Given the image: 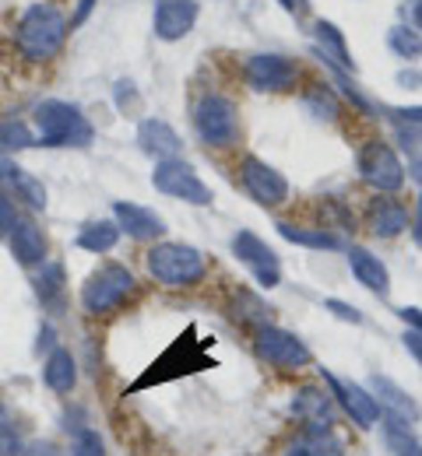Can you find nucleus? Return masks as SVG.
<instances>
[{
    "instance_id": "f257e3e1",
    "label": "nucleus",
    "mask_w": 422,
    "mask_h": 456,
    "mask_svg": "<svg viewBox=\"0 0 422 456\" xmlns=\"http://www.w3.org/2000/svg\"><path fill=\"white\" fill-rule=\"evenodd\" d=\"M67 36H70V18L61 7L36 0L25 7L21 21L14 28V46L29 63H46L63 50Z\"/></svg>"
},
{
    "instance_id": "f03ea898",
    "label": "nucleus",
    "mask_w": 422,
    "mask_h": 456,
    "mask_svg": "<svg viewBox=\"0 0 422 456\" xmlns=\"http://www.w3.org/2000/svg\"><path fill=\"white\" fill-rule=\"evenodd\" d=\"M32 116H36L43 148H88L95 137V126L81 113V106L67 99H43Z\"/></svg>"
},
{
    "instance_id": "7ed1b4c3",
    "label": "nucleus",
    "mask_w": 422,
    "mask_h": 456,
    "mask_svg": "<svg viewBox=\"0 0 422 456\" xmlns=\"http://www.w3.org/2000/svg\"><path fill=\"white\" fill-rule=\"evenodd\" d=\"M145 264H148V274L166 288H194L201 285L204 274H208L204 253L186 246V242H159V246H152Z\"/></svg>"
},
{
    "instance_id": "20e7f679",
    "label": "nucleus",
    "mask_w": 422,
    "mask_h": 456,
    "mask_svg": "<svg viewBox=\"0 0 422 456\" xmlns=\"http://www.w3.org/2000/svg\"><path fill=\"white\" fill-rule=\"evenodd\" d=\"M194 130L208 148H233L240 141V110L219 92H204L194 102Z\"/></svg>"
},
{
    "instance_id": "39448f33",
    "label": "nucleus",
    "mask_w": 422,
    "mask_h": 456,
    "mask_svg": "<svg viewBox=\"0 0 422 456\" xmlns=\"http://www.w3.org/2000/svg\"><path fill=\"white\" fill-rule=\"evenodd\" d=\"M130 291H134V274L123 264H103L81 285V309L88 316H106L117 305H123V298Z\"/></svg>"
},
{
    "instance_id": "423d86ee",
    "label": "nucleus",
    "mask_w": 422,
    "mask_h": 456,
    "mask_svg": "<svg viewBox=\"0 0 422 456\" xmlns=\"http://www.w3.org/2000/svg\"><path fill=\"white\" fill-rule=\"evenodd\" d=\"M356 166H360V179L366 186H373L376 193H398L405 186V179H409L398 151L380 137L362 144L360 155H356Z\"/></svg>"
},
{
    "instance_id": "0eeeda50",
    "label": "nucleus",
    "mask_w": 422,
    "mask_h": 456,
    "mask_svg": "<svg viewBox=\"0 0 422 456\" xmlns=\"http://www.w3.org/2000/svg\"><path fill=\"white\" fill-rule=\"evenodd\" d=\"M152 186L173 200H183V204H194V208H208L215 200L211 186L197 175V169L183 159H166V162H155V172H152Z\"/></svg>"
},
{
    "instance_id": "6e6552de",
    "label": "nucleus",
    "mask_w": 422,
    "mask_h": 456,
    "mask_svg": "<svg viewBox=\"0 0 422 456\" xmlns=\"http://www.w3.org/2000/svg\"><path fill=\"white\" fill-rule=\"evenodd\" d=\"M253 351L261 362L282 369V372H293V369H306L313 362V351L289 330L275 327V323H261L253 330Z\"/></svg>"
},
{
    "instance_id": "1a4fd4ad",
    "label": "nucleus",
    "mask_w": 422,
    "mask_h": 456,
    "mask_svg": "<svg viewBox=\"0 0 422 456\" xmlns=\"http://www.w3.org/2000/svg\"><path fill=\"white\" fill-rule=\"evenodd\" d=\"M233 256H236L243 267L257 278V285L261 288L282 285V260H278V253H275L257 232L240 228V232L233 235Z\"/></svg>"
},
{
    "instance_id": "9d476101",
    "label": "nucleus",
    "mask_w": 422,
    "mask_h": 456,
    "mask_svg": "<svg viewBox=\"0 0 422 456\" xmlns=\"http://www.w3.org/2000/svg\"><path fill=\"white\" fill-rule=\"evenodd\" d=\"M243 77H246V85H250L253 92H271V95H278V92L296 88V81H300V63L282 57V53H253V57L243 63Z\"/></svg>"
},
{
    "instance_id": "9b49d317",
    "label": "nucleus",
    "mask_w": 422,
    "mask_h": 456,
    "mask_svg": "<svg viewBox=\"0 0 422 456\" xmlns=\"http://www.w3.org/2000/svg\"><path fill=\"white\" fill-rule=\"evenodd\" d=\"M240 183L261 208H282L289 200V179L257 155H246L240 162Z\"/></svg>"
},
{
    "instance_id": "f8f14e48",
    "label": "nucleus",
    "mask_w": 422,
    "mask_h": 456,
    "mask_svg": "<svg viewBox=\"0 0 422 456\" xmlns=\"http://www.w3.org/2000/svg\"><path fill=\"white\" fill-rule=\"evenodd\" d=\"M197 0H155V11H152V28H155V39L162 43H180L194 32L197 25Z\"/></svg>"
},
{
    "instance_id": "ddd939ff",
    "label": "nucleus",
    "mask_w": 422,
    "mask_h": 456,
    "mask_svg": "<svg viewBox=\"0 0 422 456\" xmlns=\"http://www.w3.org/2000/svg\"><path fill=\"white\" fill-rule=\"evenodd\" d=\"M324 383L331 390V397L345 407V414L352 418V425L360 428H373L376 418H380V403L373 400V394L360 387V383H349V379H338L335 372H324Z\"/></svg>"
},
{
    "instance_id": "4468645a",
    "label": "nucleus",
    "mask_w": 422,
    "mask_h": 456,
    "mask_svg": "<svg viewBox=\"0 0 422 456\" xmlns=\"http://www.w3.org/2000/svg\"><path fill=\"white\" fill-rule=\"evenodd\" d=\"M366 390L380 403V414L387 411V418H398V421H405V425H416L422 418L419 403L409 397L394 379H387V376H369V379H366Z\"/></svg>"
},
{
    "instance_id": "2eb2a0df",
    "label": "nucleus",
    "mask_w": 422,
    "mask_h": 456,
    "mask_svg": "<svg viewBox=\"0 0 422 456\" xmlns=\"http://www.w3.org/2000/svg\"><path fill=\"white\" fill-rule=\"evenodd\" d=\"M137 144H141V151L148 155V159H155V162H166V159H180V134L166 123V119H159V116H148V119H141L137 123Z\"/></svg>"
},
{
    "instance_id": "dca6fc26",
    "label": "nucleus",
    "mask_w": 422,
    "mask_h": 456,
    "mask_svg": "<svg viewBox=\"0 0 422 456\" xmlns=\"http://www.w3.org/2000/svg\"><path fill=\"white\" fill-rule=\"evenodd\" d=\"M113 222L120 225V232H127V235H130V239H137V242L159 239V235L166 232L162 215H155L152 208L130 204V200H113Z\"/></svg>"
},
{
    "instance_id": "f3484780",
    "label": "nucleus",
    "mask_w": 422,
    "mask_h": 456,
    "mask_svg": "<svg viewBox=\"0 0 422 456\" xmlns=\"http://www.w3.org/2000/svg\"><path fill=\"white\" fill-rule=\"evenodd\" d=\"M282 456H345V443L335 436L331 425H306L285 443Z\"/></svg>"
},
{
    "instance_id": "a211bd4d",
    "label": "nucleus",
    "mask_w": 422,
    "mask_h": 456,
    "mask_svg": "<svg viewBox=\"0 0 422 456\" xmlns=\"http://www.w3.org/2000/svg\"><path fill=\"white\" fill-rule=\"evenodd\" d=\"M7 246L21 267H39V264H46V253H50V242L36 222H18L7 235Z\"/></svg>"
},
{
    "instance_id": "6ab92c4d",
    "label": "nucleus",
    "mask_w": 422,
    "mask_h": 456,
    "mask_svg": "<svg viewBox=\"0 0 422 456\" xmlns=\"http://www.w3.org/2000/svg\"><path fill=\"white\" fill-rule=\"evenodd\" d=\"M349 271H352V278H356L362 288L376 291L380 298L391 295V274H387L384 260L373 256L369 249H362V246H352V249H349Z\"/></svg>"
},
{
    "instance_id": "aec40b11",
    "label": "nucleus",
    "mask_w": 422,
    "mask_h": 456,
    "mask_svg": "<svg viewBox=\"0 0 422 456\" xmlns=\"http://www.w3.org/2000/svg\"><path fill=\"white\" fill-rule=\"evenodd\" d=\"M313 39H317V50H320V60L327 67H338V70H356L352 63V53H349V43H345V32L331 21H317L313 25Z\"/></svg>"
},
{
    "instance_id": "412c9836",
    "label": "nucleus",
    "mask_w": 422,
    "mask_h": 456,
    "mask_svg": "<svg viewBox=\"0 0 422 456\" xmlns=\"http://www.w3.org/2000/svg\"><path fill=\"white\" fill-rule=\"evenodd\" d=\"M293 414L306 421V425H331V414H335V397L331 390H320V387H300L293 394Z\"/></svg>"
},
{
    "instance_id": "4be33fe9",
    "label": "nucleus",
    "mask_w": 422,
    "mask_h": 456,
    "mask_svg": "<svg viewBox=\"0 0 422 456\" xmlns=\"http://www.w3.org/2000/svg\"><path fill=\"white\" fill-rule=\"evenodd\" d=\"M405 228H409V208L401 200H391V197L373 200V208H369V232L376 239H394Z\"/></svg>"
},
{
    "instance_id": "5701e85b",
    "label": "nucleus",
    "mask_w": 422,
    "mask_h": 456,
    "mask_svg": "<svg viewBox=\"0 0 422 456\" xmlns=\"http://www.w3.org/2000/svg\"><path fill=\"white\" fill-rule=\"evenodd\" d=\"M43 383L54 390V394H70L74 383H78V362L67 347H54L46 365H43Z\"/></svg>"
},
{
    "instance_id": "b1692460",
    "label": "nucleus",
    "mask_w": 422,
    "mask_h": 456,
    "mask_svg": "<svg viewBox=\"0 0 422 456\" xmlns=\"http://www.w3.org/2000/svg\"><path fill=\"white\" fill-rule=\"evenodd\" d=\"M0 175L14 186V193H18L21 200H29V208H36V211L46 208V186H43L32 172H25L21 166H14V162H0Z\"/></svg>"
},
{
    "instance_id": "393cba45",
    "label": "nucleus",
    "mask_w": 422,
    "mask_h": 456,
    "mask_svg": "<svg viewBox=\"0 0 422 456\" xmlns=\"http://www.w3.org/2000/svg\"><path fill=\"white\" fill-rule=\"evenodd\" d=\"M278 235L293 246H306V249H342V239L327 228H306V225H293V222H278Z\"/></svg>"
},
{
    "instance_id": "a878e982",
    "label": "nucleus",
    "mask_w": 422,
    "mask_h": 456,
    "mask_svg": "<svg viewBox=\"0 0 422 456\" xmlns=\"http://www.w3.org/2000/svg\"><path fill=\"white\" fill-rule=\"evenodd\" d=\"M120 225L117 222H106V218H99V222H88V225L78 232V246L85 249V253H95V256H103V253H110V249H117V242H120Z\"/></svg>"
},
{
    "instance_id": "bb28decb",
    "label": "nucleus",
    "mask_w": 422,
    "mask_h": 456,
    "mask_svg": "<svg viewBox=\"0 0 422 456\" xmlns=\"http://www.w3.org/2000/svg\"><path fill=\"white\" fill-rule=\"evenodd\" d=\"M387 46H391L394 57L416 63V60H422V32L416 25H394L387 32Z\"/></svg>"
},
{
    "instance_id": "cd10ccee",
    "label": "nucleus",
    "mask_w": 422,
    "mask_h": 456,
    "mask_svg": "<svg viewBox=\"0 0 422 456\" xmlns=\"http://www.w3.org/2000/svg\"><path fill=\"white\" fill-rule=\"evenodd\" d=\"M384 443H387V450L394 456H422V443L409 432V425L398 421V418H387V425H384Z\"/></svg>"
},
{
    "instance_id": "c85d7f7f",
    "label": "nucleus",
    "mask_w": 422,
    "mask_h": 456,
    "mask_svg": "<svg viewBox=\"0 0 422 456\" xmlns=\"http://www.w3.org/2000/svg\"><path fill=\"white\" fill-rule=\"evenodd\" d=\"M36 144V134L29 123L21 119H0V155H11V151H25Z\"/></svg>"
},
{
    "instance_id": "c756f323",
    "label": "nucleus",
    "mask_w": 422,
    "mask_h": 456,
    "mask_svg": "<svg viewBox=\"0 0 422 456\" xmlns=\"http://www.w3.org/2000/svg\"><path fill=\"white\" fill-rule=\"evenodd\" d=\"M36 295H39L46 305L61 302V295H63V267L61 264H43V271H39V278H36Z\"/></svg>"
},
{
    "instance_id": "7c9ffc66",
    "label": "nucleus",
    "mask_w": 422,
    "mask_h": 456,
    "mask_svg": "<svg viewBox=\"0 0 422 456\" xmlns=\"http://www.w3.org/2000/svg\"><path fill=\"white\" fill-rule=\"evenodd\" d=\"M67 456H106V446H103L99 432H92V428H78V439H74V446H70V453Z\"/></svg>"
},
{
    "instance_id": "2f4dec72",
    "label": "nucleus",
    "mask_w": 422,
    "mask_h": 456,
    "mask_svg": "<svg viewBox=\"0 0 422 456\" xmlns=\"http://www.w3.org/2000/svg\"><path fill=\"white\" fill-rule=\"evenodd\" d=\"M21 439H18V432H14V425H4L0 421V456H21Z\"/></svg>"
},
{
    "instance_id": "473e14b6",
    "label": "nucleus",
    "mask_w": 422,
    "mask_h": 456,
    "mask_svg": "<svg viewBox=\"0 0 422 456\" xmlns=\"http://www.w3.org/2000/svg\"><path fill=\"white\" fill-rule=\"evenodd\" d=\"M327 309H331L338 320H345V323H356V327L362 323L360 309H356V305H349V302H342V298H327Z\"/></svg>"
},
{
    "instance_id": "72a5a7b5",
    "label": "nucleus",
    "mask_w": 422,
    "mask_h": 456,
    "mask_svg": "<svg viewBox=\"0 0 422 456\" xmlns=\"http://www.w3.org/2000/svg\"><path fill=\"white\" fill-rule=\"evenodd\" d=\"M18 225V215H14V204L0 193V239H7L11 235V228Z\"/></svg>"
},
{
    "instance_id": "f704fd0d",
    "label": "nucleus",
    "mask_w": 422,
    "mask_h": 456,
    "mask_svg": "<svg viewBox=\"0 0 422 456\" xmlns=\"http://www.w3.org/2000/svg\"><path fill=\"white\" fill-rule=\"evenodd\" d=\"M398 316H401V323H405L409 330L422 334V309L419 305H401V309H398Z\"/></svg>"
},
{
    "instance_id": "c9c22d12",
    "label": "nucleus",
    "mask_w": 422,
    "mask_h": 456,
    "mask_svg": "<svg viewBox=\"0 0 422 456\" xmlns=\"http://www.w3.org/2000/svg\"><path fill=\"white\" fill-rule=\"evenodd\" d=\"M21 456H61V450L54 446V443H43V439H36V443H29Z\"/></svg>"
},
{
    "instance_id": "e433bc0d",
    "label": "nucleus",
    "mask_w": 422,
    "mask_h": 456,
    "mask_svg": "<svg viewBox=\"0 0 422 456\" xmlns=\"http://www.w3.org/2000/svg\"><path fill=\"white\" fill-rule=\"evenodd\" d=\"M401 341H405V351H409V354H412V358L422 365V334H416V330H405V338H401Z\"/></svg>"
},
{
    "instance_id": "4c0bfd02",
    "label": "nucleus",
    "mask_w": 422,
    "mask_h": 456,
    "mask_svg": "<svg viewBox=\"0 0 422 456\" xmlns=\"http://www.w3.org/2000/svg\"><path fill=\"white\" fill-rule=\"evenodd\" d=\"M92 11H95V0H78V11H74V18H70V28H78V25H85Z\"/></svg>"
},
{
    "instance_id": "58836bf2",
    "label": "nucleus",
    "mask_w": 422,
    "mask_h": 456,
    "mask_svg": "<svg viewBox=\"0 0 422 456\" xmlns=\"http://www.w3.org/2000/svg\"><path fill=\"white\" fill-rule=\"evenodd\" d=\"M401 88H422V70H398Z\"/></svg>"
},
{
    "instance_id": "ea45409f",
    "label": "nucleus",
    "mask_w": 422,
    "mask_h": 456,
    "mask_svg": "<svg viewBox=\"0 0 422 456\" xmlns=\"http://www.w3.org/2000/svg\"><path fill=\"white\" fill-rule=\"evenodd\" d=\"M394 116H401L405 123H419L422 126V106H401V110H394Z\"/></svg>"
},
{
    "instance_id": "a19ab883",
    "label": "nucleus",
    "mask_w": 422,
    "mask_h": 456,
    "mask_svg": "<svg viewBox=\"0 0 422 456\" xmlns=\"http://www.w3.org/2000/svg\"><path fill=\"white\" fill-rule=\"evenodd\" d=\"M412 232H416V242H422V197H419V215H416V225H412Z\"/></svg>"
},
{
    "instance_id": "79ce46f5",
    "label": "nucleus",
    "mask_w": 422,
    "mask_h": 456,
    "mask_svg": "<svg viewBox=\"0 0 422 456\" xmlns=\"http://www.w3.org/2000/svg\"><path fill=\"white\" fill-rule=\"evenodd\" d=\"M412 18H416V28L422 32V0L416 4V11H412Z\"/></svg>"
},
{
    "instance_id": "37998d69",
    "label": "nucleus",
    "mask_w": 422,
    "mask_h": 456,
    "mask_svg": "<svg viewBox=\"0 0 422 456\" xmlns=\"http://www.w3.org/2000/svg\"><path fill=\"white\" fill-rule=\"evenodd\" d=\"M412 179H416V183H422V159L412 166Z\"/></svg>"
},
{
    "instance_id": "c03bdc74",
    "label": "nucleus",
    "mask_w": 422,
    "mask_h": 456,
    "mask_svg": "<svg viewBox=\"0 0 422 456\" xmlns=\"http://www.w3.org/2000/svg\"><path fill=\"white\" fill-rule=\"evenodd\" d=\"M0 411H4V403H0Z\"/></svg>"
}]
</instances>
